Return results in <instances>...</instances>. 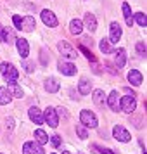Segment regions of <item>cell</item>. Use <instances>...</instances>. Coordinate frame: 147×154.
I'll return each instance as SVG.
<instances>
[{"label":"cell","mask_w":147,"mask_h":154,"mask_svg":"<svg viewBox=\"0 0 147 154\" xmlns=\"http://www.w3.org/2000/svg\"><path fill=\"white\" fill-rule=\"evenodd\" d=\"M76 133H78V137L83 139V140L88 137V133H87V130H85V126H81V125H76Z\"/></svg>","instance_id":"f546056e"},{"label":"cell","mask_w":147,"mask_h":154,"mask_svg":"<svg viewBox=\"0 0 147 154\" xmlns=\"http://www.w3.org/2000/svg\"><path fill=\"white\" fill-rule=\"evenodd\" d=\"M121 38V26L116 21L109 24V43H116Z\"/></svg>","instance_id":"52a82bcc"},{"label":"cell","mask_w":147,"mask_h":154,"mask_svg":"<svg viewBox=\"0 0 147 154\" xmlns=\"http://www.w3.org/2000/svg\"><path fill=\"white\" fill-rule=\"evenodd\" d=\"M59 82H57L56 78H47L45 80V90L49 92V94H56L57 90H59Z\"/></svg>","instance_id":"ac0fdd59"},{"label":"cell","mask_w":147,"mask_h":154,"mask_svg":"<svg viewBox=\"0 0 147 154\" xmlns=\"http://www.w3.org/2000/svg\"><path fill=\"white\" fill-rule=\"evenodd\" d=\"M92 151H93L95 154H114L112 151L106 149V147H100V146H97V144H93V146H92Z\"/></svg>","instance_id":"83f0119b"},{"label":"cell","mask_w":147,"mask_h":154,"mask_svg":"<svg viewBox=\"0 0 147 154\" xmlns=\"http://www.w3.org/2000/svg\"><path fill=\"white\" fill-rule=\"evenodd\" d=\"M7 92L11 94V97H16V99H21L23 97V88L16 83V82H9Z\"/></svg>","instance_id":"4fadbf2b"},{"label":"cell","mask_w":147,"mask_h":154,"mask_svg":"<svg viewBox=\"0 0 147 154\" xmlns=\"http://www.w3.org/2000/svg\"><path fill=\"white\" fill-rule=\"evenodd\" d=\"M50 142H52V146H54V147H59V146H61V137H59V135H52Z\"/></svg>","instance_id":"d6a6232c"},{"label":"cell","mask_w":147,"mask_h":154,"mask_svg":"<svg viewBox=\"0 0 147 154\" xmlns=\"http://www.w3.org/2000/svg\"><path fill=\"white\" fill-rule=\"evenodd\" d=\"M12 21H14V26L17 29H21V24H23V17H19V16H14L12 17Z\"/></svg>","instance_id":"836d02e7"},{"label":"cell","mask_w":147,"mask_h":154,"mask_svg":"<svg viewBox=\"0 0 147 154\" xmlns=\"http://www.w3.org/2000/svg\"><path fill=\"white\" fill-rule=\"evenodd\" d=\"M28 114H29V119L35 121L36 125H42L43 123V114H42V111H40L38 107H31V109L28 111Z\"/></svg>","instance_id":"9a60e30c"},{"label":"cell","mask_w":147,"mask_h":154,"mask_svg":"<svg viewBox=\"0 0 147 154\" xmlns=\"http://www.w3.org/2000/svg\"><path fill=\"white\" fill-rule=\"evenodd\" d=\"M16 47H17V52H19V56L23 57V59H26L29 54V45L28 42L24 40V38H17L16 40Z\"/></svg>","instance_id":"30bf717a"},{"label":"cell","mask_w":147,"mask_h":154,"mask_svg":"<svg viewBox=\"0 0 147 154\" xmlns=\"http://www.w3.org/2000/svg\"><path fill=\"white\" fill-rule=\"evenodd\" d=\"M21 29L23 31H33L35 29V19L31 17V16H28V17H23V24H21Z\"/></svg>","instance_id":"d6986e66"},{"label":"cell","mask_w":147,"mask_h":154,"mask_svg":"<svg viewBox=\"0 0 147 154\" xmlns=\"http://www.w3.org/2000/svg\"><path fill=\"white\" fill-rule=\"evenodd\" d=\"M107 104H109V107H111V111H114V112L119 111V95H118V92H111V94H109Z\"/></svg>","instance_id":"5bb4252c"},{"label":"cell","mask_w":147,"mask_h":154,"mask_svg":"<svg viewBox=\"0 0 147 154\" xmlns=\"http://www.w3.org/2000/svg\"><path fill=\"white\" fill-rule=\"evenodd\" d=\"M78 90H80V94H83V95H87V94H90V90H92V83H90V80H87V78H83V80H80V85H78Z\"/></svg>","instance_id":"ffe728a7"},{"label":"cell","mask_w":147,"mask_h":154,"mask_svg":"<svg viewBox=\"0 0 147 154\" xmlns=\"http://www.w3.org/2000/svg\"><path fill=\"white\" fill-rule=\"evenodd\" d=\"M33 66H35V64L29 63V61H24V63H23V68H24V71H28V73H31V71L35 69Z\"/></svg>","instance_id":"4dcf8cb0"},{"label":"cell","mask_w":147,"mask_h":154,"mask_svg":"<svg viewBox=\"0 0 147 154\" xmlns=\"http://www.w3.org/2000/svg\"><path fill=\"white\" fill-rule=\"evenodd\" d=\"M0 71H2L4 78H5V80H9V82H16V80H17V76H19L17 69H16L12 64H9V63H2V64H0Z\"/></svg>","instance_id":"7a4b0ae2"},{"label":"cell","mask_w":147,"mask_h":154,"mask_svg":"<svg viewBox=\"0 0 147 154\" xmlns=\"http://www.w3.org/2000/svg\"><path fill=\"white\" fill-rule=\"evenodd\" d=\"M23 154H45V152H43V149L38 144H35V142H26L23 146Z\"/></svg>","instance_id":"9c48e42d"},{"label":"cell","mask_w":147,"mask_h":154,"mask_svg":"<svg viewBox=\"0 0 147 154\" xmlns=\"http://www.w3.org/2000/svg\"><path fill=\"white\" fill-rule=\"evenodd\" d=\"M135 107H137V100H135L133 95H125V97L119 100V109H123L128 114H132L135 111Z\"/></svg>","instance_id":"3957f363"},{"label":"cell","mask_w":147,"mask_h":154,"mask_svg":"<svg viewBox=\"0 0 147 154\" xmlns=\"http://www.w3.org/2000/svg\"><path fill=\"white\" fill-rule=\"evenodd\" d=\"M114 52H116V56H114V64H116V68H118V69L125 68V63H126L125 49H118V50H114Z\"/></svg>","instance_id":"7c38bea8"},{"label":"cell","mask_w":147,"mask_h":154,"mask_svg":"<svg viewBox=\"0 0 147 154\" xmlns=\"http://www.w3.org/2000/svg\"><path fill=\"white\" fill-rule=\"evenodd\" d=\"M80 154H81V152H80Z\"/></svg>","instance_id":"74e56055"},{"label":"cell","mask_w":147,"mask_h":154,"mask_svg":"<svg viewBox=\"0 0 147 154\" xmlns=\"http://www.w3.org/2000/svg\"><path fill=\"white\" fill-rule=\"evenodd\" d=\"M57 49H59V52H61L64 57H68V59H76V56H78V52L73 49L68 42H59L57 43Z\"/></svg>","instance_id":"5b68a950"},{"label":"cell","mask_w":147,"mask_h":154,"mask_svg":"<svg viewBox=\"0 0 147 154\" xmlns=\"http://www.w3.org/2000/svg\"><path fill=\"white\" fill-rule=\"evenodd\" d=\"M137 52H139L140 56H145V45H144V42L137 43Z\"/></svg>","instance_id":"1f68e13d"},{"label":"cell","mask_w":147,"mask_h":154,"mask_svg":"<svg viewBox=\"0 0 147 154\" xmlns=\"http://www.w3.org/2000/svg\"><path fill=\"white\" fill-rule=\"evenodd\" d=\"M85 26H87L88 31L93 33V31L97 29V19H95V16L90 14V12H88V14H85Z\"/></svg>","instance_id":"e0dca14e"},{"label":"cell","mask_w":147,"mask_h":154,"mask_svg":"<svg viewBox=\"0 0 147 154\" xmlns=\"http://www.w3.org/2000/svg\"><path fill=\"white\" fill-rule=\"evenodd\" d=\"M35 139H36V142H38V144H47V142H49V135H47V133L43 132V130H36L35 132Z\"/></svg>","instance_id":"484cf974"},{"label":"cell","mask_w":147,"mask_h":154,"mask_svg":"<svg viewBox=\"0 0 147 154\" xmlns=\"http://www.w3.org/2000/svg\"><path fill=\"white\" fill-rule=\"evenodd\" d=\"M11 100H12V97H11V94L7 92V88L5 87H0V104L7 106Z\"/></svg>","instance_id":"603a6c76"},{"label":"cell","mask_w":147,"mask_h":154,"mask_svg":"<svg viewBox=\"0 0 147 154\" xmlns=\"http://www.w3.org/2000/svg\"><path fill=\"white\" fill-rule=\"evenodd\" d=\"M80 121H81L83 126H88V128H97V125H99L97 116L92 111H87V109L80 112Z\"/></svg>","instance_id":"6da1fadb"},{"label":"cell","mask_w":147,"mask_h":154,"mask_svg":"<svg viewBox=\"0 0 147 154\" xmlns=\"http://www.w3.org/2000/svg\"><path fill=\"white\" fill-rule=\"evenodd\" d=\"M123 16H125V21L128 26H132L133 24V16H132V9H130V5L128 4H123Z\"/></svg>","instance_id":"cb8c5ba5"},{"label":"cell","mask_w":147,"mask_h":154,"mask_svg":"<svg viewBox=\"0 0 147 154\" xmlns=\"http://www.w3.org/2000/svg\"><path fill=\"white\" fill-rule=\"evenodd\" d=\"M99 47H100V52L102 54H111V52H114V50L111 49V43H109V40H100V43H99Z\"/></svg>","instance_id":"4316f807"},{"label":"cell","mask_w":147,"mask_h":154,"mask_svg":"<svg viewBox=\"0 0 147 154\" xmlns=\"http://www.w3.org/2000/svg\"><path fill=\"white\" fill-rule=\"evenodd\" d=\"M93 102L100 107H104V102H106V95L102 90H95L93 92Z\"/></svg>","instance_id":"d4e9b609"},{"label":"cell","mask_w":147,"mask_h":154,"mask_svg":"<svg viewBox=\"0 0 147 154\" xmlns=\"http://www.w3.org/2000/svg\"><path fill=\"white\" fill-rule=\"evenodd\" d=\"M52 154H54V152H52Z\"/></svg>","instance_id":"f35d334b"},{"label":"cell","mask_w":147,"mask_h":154,"mask_svg":"<svg viewBox=\"0 0 147 154\" xmlns=\"http://www.w3.org/2000/svg\"><path fill=\"white\" fill-rule=\"evenodd\" d=\"M63 154H69V152H68V151H64V152H63Z\"/></svg>","instance_id":"8d00e7d4"},{"label":"cell","mask_w":147,"mask_h":154,"mask_svg":"<svg viewBox=\"0 0 147 154\" xmlns=\"http://www.w3.org/2000/svg\"><path fill=\"white\" fill-rule=\"evenodd\" d=\"M69 29L73 35H80L81 33V29H83V23L80 21V19H73L69 24Z\"/></svg>","instance_id":"44dd1931"},{"label":"cell","mask_w":147,"mask_h":154,"mask_svg":"<svg viewBox=\"0 0 147 154\" xmlns=\"http://www.w3.org/2000/svg\"><path fill=\"white\" fill-rule=\"evenodd\" d=\"M142 80H144V78H142V73H140V71L132 69L130 73H128V82H130L132 85H135V87H139V85L142 83Z\"/></svg>","instance_id":"2e32d148"},{"label":"cell","mask_w":147,"mask_h":154,"mask_svg":"<svg viewBox=\"0 0 147 154\" xmlns=\"http://www.w3.org/2000/svg\"><path fill=\"white\" fill-rule=\"evenodd\" d=\"M2 33H4V26L0 24V40H2Z\"/></svg>","instance_id":"d590c367"},{"label":"cell","mask_w":147,"mask_h":154,"mask_svg":"<svg viewBox=\"0 0 147 154\" xmlns=\"http://www.w3.org/2000/svg\"><path fill=\"white\" fill-rule=\"evenodd\" d=\"M43 123H49L52 128H56L59 125V118H57V112L54 107H47L43 112Z\"/></svg>","instance_id":"277c9868"},{"label":"cell","mask_w":147,"mask_h":154,"mask_svg":"<svg viewBox=\"0 0 147 154\" xmlns=\"http://www.w3.org/2000/svg\"><path fill=\"white\" fill-rule=\"evenodd\" d=\"M59 71L66 75V76H73L75 73H76V66L73 63H66V61H61L59 63Z\"/></svg>","instance_id":"8fae6325"},{"label":"cell","mask_w":147,"mask_h":154,"mask_svg":"<svg viewBox=\"0 0 147 154\" xmlns=\"http://www.w3.org/2000/svg\"><path fill=\"white\" fill-rule=\"evenodd\" d=\"M133 21H137V23L140 24V26H145V23H147L145 14H144V12H137V14L133 16Z\"/></svg>","instance_id":"f1b7e54d"},{"label":"cell","mask_w":147,"mask_h":154,"mask_svg":"<svg viewBox=\"0 0 147 154\" xmlns=\"http://www.w3.org/2000/svg\"><path fill=\"white\" fill-rule=\"evenodd\" d=\"M42 21L47 24V26H50V28H56L57 26V17L56 14L52 12V11H42Z\"/></svg>","instance_id":"ba28073f"},{"label":"cell","mask_w":147,"mask_h":154,"mask_svg":"<svg viewBox=\"0 0 147 154\" xmlns=\"http://www.w3.org/2000/svg\"><path fill=\"white\" fill-rule=\"evenodd\" d=\"M80 50H81V52H85V56L88 57V59H90V61H95V57H93V56H92V54H90V50H88V49H85L83 45H81V47H80Z\"/></svg>","instance_id":"e575fe53"},{"label":"cell","mask_w":147,"mask_h":154,"mask_svg":"<svg viewBox=\"0 0 147 154\" xmlns=\"http://www.w3.org/2000/svg\"><path fill=\"white\" fill-rule=\"evenodd\" d=\"M112 135H114V139L119 140V142H130V139H132L130 132H128L126 128H123V126H119V125H116L112 128Z\"/></svg>","instance_id":"8992f818"},{"label":"cell","mask_w":147,"mask_h":154,"mask_svg":"<svg viewBox=\"0 0 147 154\" xmlns=\"http://www.w3.org/2000/svg\"><path fill=\"white\" fill-rule=\"evenodd\" d=\"M14 29L12 28H4V33H2V42L5 43H12L14 42Z\"/></svg>","instance_id":"7402d4cb"}]
</instances>
